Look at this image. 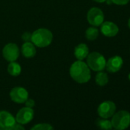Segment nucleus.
Segmentation results:
<instances>
[{
  "label": "nucleus",
  "instance_id": "1",
  "mask_svg": "<svg viewBox=\"0 0 130 130\" xmlns=\"http://www.w3.org/2000/svg\"><path fill=\"white\" fill-rule=\"evenodd\" d=\"M70 75L76 82L84 84L88 82L91 78L90 69L83 60H77L71 65Z\"/></svg>",
  "mask_w": 130,
  "mask_h": 130
},
{
  "label": "nucleus",
  "instance_id": "2",
  "mask_svg": "<svg viewBox=\"0 0 130 130\" xmlns=\"http://www.w3.org/2000/svg\"><path fill=\"white\" fill-rule=\"evenodd\" d=\"M53 40L51 31L46 28H39L31 34V43L39 48L48 46Z\"/></svg>",
  "mask_w": 130,
  "mask_h": 130
},
{
  "label": "nucleus",
  "instance_id": "3",
  "mask_svg": "<svg viewBox=\"0 0 130 130\" xmlns=\"http://www.w3.org/2000/svg\"><path fill=\"white\" fill-rule=\"evenodd\" d=\"M112 117L111 123L115 129H126L130 126V113L126 110H120L114 113Z\"/></svg>",
  "mask_w": 130,
  "mask_h": 130
},
{
  "label": "nucleus",
  "instance_id": "4",
  "mask_svg": "<svg viewBox=\"0 0 130 130\" xmlns=\"http://www.w3.org/2000/svg\"><path fill=\"white\" fill-rule=\"evenodd\" d=\"M106 63L107 61L105 57L100 53L93 52L89 53L87 56V64L93 71H103L106 68Z\"/></svg>",
  "mask_w": 130,
  "mask_h": 130
},
{
  "label": "nucleus",
  "instance_id": "5",
  "mask_svg": "<svg viewBox=\"0 0 130 130\" xmlns=\"http://www.w3.org/2000/svg\"><path fill=\"white\" fill-rule=\"evenodd\" d=\"M87 18L90 24L94 27H98L103 24L104 21V14L100 8L93 7L88 11Z\"/></svg>",
  "mask_w": 130,
  "mask_h": 130
},
{
  "label": "nucleus",
  "instance_id": "6",
  "mask_svg": "<svg viewBox=\"0 0 130 130\" xmlns=\"http://www.w3.org/2000/svg\"><path fill=\"white\" fill-rule=\"evenodd\" d=\"M20 51L17 44L14 43H7L2 50V56L8 62H14L19 57Z\"/></svg>",
  "mask_w": 130,
  "mask_h": 130
},
{
  "label": "nucleus",
  "instance_id": "7",
  "mask_svg": "<svg viewBox=\"0 0 130 130\" xmlns=\"http://www.w3.org/2000/svg\"><path fill=\"white\" fill-rule=\"evenodd\" d=\"M116 110V104L110 101H106L101 103L97 109V113L101 118L108 119L113 116Z\"/></svg>",
  "mask_w": 130,
  "mask_h": 130
},
{
  "label": "nucleus",
  "instance_id": "8",
  "mask_svg": "<svg viewBox=\"0 0 130 130\" xmlns=\"http://www.w3.org/2000/svg\"><path fill=\"white\" fill-rule=\"evenodd\" d=\"M34 110L31 107H25L18 110L16 114L15 120L21 125H25L29 123L34 118Z\"/></svg>",
  "mask_w": 130,
  "mask_h": 130
},
{
  "label": "nucleus",
  "instance_id": "9",
  "mask_svg": "<svg viewBox=\"0 0 130 130\" xmlns=\"http://www.w3.org/2000/svg\"><path fill=\"white\" fill-rule=\"evenodd\" d=\"M9 96L13 102L17 104H24L28 98V92L22 87H15L11 90Z\"/></svg>",
  "mask_w": 130,
  "mask_h": 130
},
{
  "label": "nucleus",
  "instance_id": "10",
  "mask_svg": "<svg viewBox=\"0 0 130 130\" xmlns=\"http://www.w3.org/2000/svg\"><path fill=\"white\" fill-rule=\"evenodd\" d=\"M16 123L15 118L9 112L0 111V130H11Z\"/></svg>",
  "mask_w": 130,
  "mask_h": 130
},
{
  "label": "nucleus",
  "instance_id": "11",
  "mask_svg": "<svg viewBox=\"0 0 130 130\" xmlns=\"http://www.w3.org/2000/svg\"><path fill=\"white\" fill-rule=\"evenodd\" d=\"M123 65V59L119 56H114L108 59L106 63L107 70L110 73H115L120 71Z\"/></svg>",
  "mask_w": 130,
  "mask_h": 130
},
{
  "label": "nucleus",
  "instance_id": "12",
  "mask_svg": "<svg viewBox=\"0 0 130 130\" xmlns=\"http://www.w3.org/2000/svg\"><path fill=\"white\" fill-rule=\"evenodd\" d=\"M100 30L102 34L108 37H115L118 32H119V27L118 26L111 21H105L103 22L101 24Z\"/></svg>",
  "mask_w": 130,
  "mask_h": 130
},
{
  "label": "nucleus",
  "instance_id": "13",
  "mask_svg": "<svg viewBox=\"0 0 130 130\" xmlns=\"http://www.w3.org/2000/svg\"><path fill=\"white\" fill-rule=\"evenodd\" d=\"M89 54V48L85 43H80L74 48V56L77 60H84Z\"/></svg>",
  "mask_w": 130,
  "mask_h": 130
},
{
  "label": "nucleus",
  "instance_id": "14",
  "mask_svg": "<svg viewBox=\"0 0 130 130\" xmlns=\"http://www.w3.org/2000/svg\"><path fill=\"white\" fill-rule=\"evenodd\" d=\"M21 53L25 58H33L36 55L35 46L31 42H25L21 46Z\"/></svg>",
  "mask_w": 130,
  "mask_h": 130
},
{
  "label": "nucleus",
  "instance_id": "15",
  "mask_svg": "<svg viewBox=\"0 0 130 130\" xmlns=\"http://www.w3.org/2000/svg\"><path fill=\"white\" fill-rule=\"evenodd\" d=\"M7 71L11 76H18L21 72V67L15 61L10 62V63L8 65Z\"/></svg>",
  "mask_w": 130,
  "mask_h": 130
},
{
  "label": "nucleus",
  "instance_id": "16",
  "mask_svg": "<svg viewBox=\"0 0 130 130\" xmlns=\"http://www.w3.org/2000/svg\"><path fill=\"white\" fill-rule=\"evenodd\" d=\"M95 81H96V83L99 86H105L109 82V78L107 73L102 71H100L96 75Z\"/></svg>",
  "mask_w": 130,
  "mask_h": 130
},
{
  "label": "nucleus",
  "instance_id": "17",
  "mask_svg": "<svg viewBox=\"0 0 130 130\" xmlns=\"http://www.w3.org/2000/svg\"><path fill=\"white\" fill-rule=\"evenodd\" d=\"M96 125L97 126V127H99L101 129L110 130L113 129L111 121H110L108 119H104V118L97 119L96 121Z\"/></svg>",
  "mask_w": 130,
  "mask_h": 130
},
{
  "label": "nucleus",
  "instance_id": "18",
  "mask_svg": "<svg viewBox=\"0 0 130 130\" xmlns=\"http://www.w3.org/2000/svg\"><path fill=\"white\" fill-rule=\"evenodd\" d=\"M85 36L88 40H95L99 36V30L97 27H90L87 29L85 32Z\"/></svg>",
  "mask_w": 130,
  "mask_h": 130
},
{
  "label": "nucleus",
  "instance_id": "19",
  "mask_svg": "<svg viewBox=\"0 0 130 130\" xmlns=\"http://www.w3.org/2000/svg\"><path fill=\"white\" fill-rule=\"evenodd\" d=\"M53 129V126L48 123H38L31 128L32 130H51Z\"/></svg>",
  "mask_w": 130,
  "mask_h": 130
},
{
  "label": "nucleus",
  "instance_id": "20",
  "mask_svg": "<svg viewBox=\"0 0 130 130\" xmlns=\"http://www.w3.org/2000/svg\"><path fill=\"white\" fill-rule=\"evenodd\" d=\"M21 39L24 42H31V33L25 32L21 35Z\"/></svg>",
  "mask_w": 130,
  "mask_h": 130
},
{
  "label": "nucleus",
  "instance_id": "21",
  "mask_svg": "<svg viewBox=\"0 0 130 130\" xmlns=\"http://www.w3.org/2000/svg\"><path fill=\"white\" fill-rule=\"evenodd\" d=\"M24 104H25V107H31V108H33L34 107V105H35L34 101L33 99H31V98H28Z\"/></svg>",
  "mask_w": 130,
  "mask_h": 130
},
{
  "label": "nucleus",
  "instance_id": "22",
  "mask_svg": "<svg viewBox=\"0 0 130 130\" xmlns=\"http://www.w3.org/2000/svg\"><path fill=\"white\" fill-rule=\"evenodd\" d=\"M111 2L118 5H126L129 2V0H111Z\"/></svg>",
  "mask_w": 130,
  "mask_h": 130
},
{
  "label": "nucleus",
  "instance_id": "23",
  "mask_svg": "<svg viewBox=\"0 0 130 130\" xmlns=\"http://www.w3.org/2000/svg\"><path fill=\"white\" fill-rule=\"evenodd\" d=\"M12 129H24V126H23V125H21V124H20V123H16L15 124V126H13Z\"/></svg>",
  "mask_w": 130,
  "mask_h": 130
},
{
  "label": "nucleus",
  "instance_id": "24",
  "mask_svg": "<svg viewBox=\"0 0 130 130\" xmlns=\"http://www.w3.org/2000/svg\"><path fill=\"white\" fill-rule=\"evenodd\" d=\"M95 1L96 2H98V3H103V2H105L107 0H93Z\"/></svg>",
  "mask_w": 130,
  "mask_h": 130
},
{
  "label": "nucleus",
  "instance_id": "25",
  "mask_svg": "<svg viewBox=\"0 0 130 130\" xmlns=\"http://www.w3.org/2000/svg\"><path fill=\"white\" fill-rule=\"evenodd\" d=\"M128 25H129V27L130 28V18L129 19V21H128Z\"/></svg>",
  "mask_w": 130,
  "mask_h": 130
},
{
  "label": "nucleus",
  "instance_id": "26",
  "mask_svg": "<svg viewBox=\"0 0 130 130\" xmlns=\"http://www.w3.org/2000/svg\"><path fill=\"white\" fill-rule=\"evenodd\" d=\"M129 81H130V73H129Z\"/></svg>",
  "mask_w": 130,
  "mask_h": 130
}]
</instances>
